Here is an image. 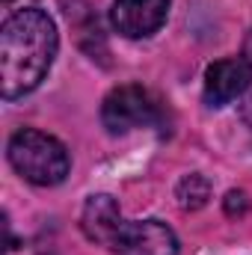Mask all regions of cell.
Masks as SVG:
<instances>
[{
    "mask_svg": "<svg viewBox=\"0 0 252 255\" xmlns=\"http://www.w3.org/2000/svg\"><path fill=\"white\" fill-rule=\"evenodd\" d=\"M252 83V68L244 57L217 60L205 68V104L226 107L235 98H244Z\"/></svg>",
    "mask_w": 252,
    "mask_h": 255,
    "instance_id": "8992f818",
    "label": "cell"
},
{
    "mask_svg": "<svg viewBox=\"0 0 252 255\" xmlns=\"http://www.w3.org/2000/svg\"><path fill=\"white\" fill-rule=\"evenodd\" d=\"M6 157L12 163V169L36 184V187H54L63 184L65 175L71 172V154L63 142L45 130L36 128H21L12 133L9 145H6Z\"/></svg>",
    "mask_w": 252,
    "mask_h": 255,
    "instance_id": "7a4b0ae2",
    "label": "cell"
},
{
    "mask_svg": "<svg viewBox=\"0 0 252 255\" xmlns=\"http://www.w3.org/2000/svg\"><path fill=\"white\" fill-rule=\"evenodd\" d=\"M122 223H125V217L119 211V202L110 193H95V196L86 199L83 214H80V229L92 244L110 247L113 238L119 235Z\"/></svg>",
    "mask_w": 252,
    "mask_h": 255,
    "instance_id": "52a82bcc",
    "label": "cell"
},
{
    "mask_svg": "<svg viewBox=\"0 0 252 255\" xmlns=\"http://www.w3.org/2000/svg\"><path fill=\"white\" fill-rule=\"evenodd\" d=\"M110 250L113 255H178V238L163 220H125Z\"/></svg>",
    "mask_w": 252,
    "mask_h": 255,
    "instance_id": "277c9868",
    "label": "cell"
},
{
    "mask_svg": "<svg viewBox=\"0 0 252 255\" xmlns=\"http://www.w3.org/2000/svg\"><path fill=\"white\" fill-rule=\"evenodd\" d=\"M60 51L54 18L39 6H24L0 30V92L6 101L30 95L51 71Z\"/></svg>",
    "mask_w": 252,
    "mask_h": 255,
    "instance_id": "6da1fadb",
    "label": "cell"
},
{
    "mask_svg": "<svg viewBox=\"0 0 252 255\" xmlns=\"http://www.w3.org/2000/svg\"><path fill=\"white\" fill-rule=\"evenodd\" d=\"M160 116H163L160 101L139 83H122V86L110 89L107 98L101 101V125L113 136L127 133L133 128L157 125Z\"/></svg>",
    "mask_w": 252,
    "mask_h": 255,
    "instance_id": "3957f363",
    "label": "cell"
},
{
    "mask_svg": "<svg viewBox=\"0 0 252 255\" xmlns=\"http://www.w3.org/2000/svg\"><path fill=\"white\" fill-rule=\"evenodd\" d=\"M169 15V0H113L110 21L125 39H148L154 36Z\"/></svg>",
    "mask_w": 252,
    "mask_h": 255,
    "instance_id": "5b68a950",
    "label": "cell"
},
{
    "mask_svg": "<svg viewBox=\"0 0 252 255\" xmlns=\"http://www.w3.org/2000/svg\"><path fill=\"white\" fill-rule=\"evenodd\" d=\"M175 199H178V205H181L184 211H199V208H205L208 199H211V184H208V178L199 175V172L184 175V178L175 184Z\"/></svg>",
    "mask_w": 252,
    "mask_h": 255,
    "instance_id": "ba28073f",
    "label": "cell"
},
{
    "mask_svg": "<svg viewBox=\"0 0 252 255\" xmlns=\"http://www.w3.org/2000/svg\"><path fill=\"white\" fill-rule=\"evenodd\" d=\"M244 60H247L250 68H252V30L247 33V42H244ZM241 116H244V122H247V125H252V83H250V89H247V95H244Z\"/></svg>",
    "mask_w": 252,
    "mask_h": 255,
    "instance_id": "9c48e42d",
    "label": "cell"
},
{
    "mask_svg": "<svg viewBox=\"0 0 252 255\" xmlns=\"http://www.w3.org/2000/svg\"><path fill=\"white\" fill-rule=\"evenodd\" d=\"M250 211V196L244 190H229L226 193V214L229 217H244Z\"/></svg>",
    "mask_w": 252,
    "mask_h": 255,
    "instance_id": "30bf717a",
    "label": "cell"
}]
</instances>
